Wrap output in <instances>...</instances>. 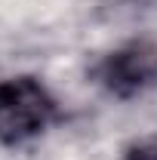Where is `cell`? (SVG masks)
<instances>
[{"label": "cell", "mask_w": 157, "mask_h": 160, "mask_svg": "<svg viewBox=\"0 0 157 160\" xmlns=\"http://www.w3.org/2000/svg\"><path fill=\"white\" fill-rule=\"evenodd\" d=\"M56 117V102L34 77L0 80V142L19 145L46 129Z\"/></svg>", "instance_id": "cell-1"}, {"label": "cell", "mask_w": 157, "mask_h": 160, "mask_svg": "<svg viewBox=\"0 0 157 160\" xmlns=\"http://www.w3.org/2000/svg\"><path fill=\"white\" fill-rule=\"evenodd\" d=\"M99 83L114 96H136L157 86V37H136L108 52L96 68Z\"/></svg>", "instance_id": "cell-2"}, {"label": "cell", "mask_w": 157, "mask_h": 160, "mask_svg": "<svg viewBox=\"0 0 157 160\" xmlns=\"http://www.w3.org/2000/svg\"><path fill=\"white\" fill-rule=\"evenodd\" d=\"M123 160H157V136H151V139L133 145L129 154H126Z\"/></svg>", "instance_id": "cell-3"}, {"label": "cell", "mask_w": 157, "mask_h": 160, "mask_svg": "<svg viewBox=\"0 0 157 160\" xmlns=\"http://www.w3.org/2000/svg\"><path fill=\"white\" fill-rule=\"evenodd\" d=\"M139 3H145V6H154V9H157V0H139Z\"/></svg>", "instance_id": "cell-4"}]
</instances>
